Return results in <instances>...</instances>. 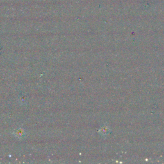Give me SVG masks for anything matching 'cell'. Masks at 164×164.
I'll list each match as a JSON object with an SVG mask.
<instances>
[{
	"mask_svg": "<svg viewBox=\"0 0 164 164\" xmlns=\"http://www.w3.org/2000/svg\"><path fill=\"white\" fill-rule=\"evenodd\" d=\"M99 132H100V134H101L103 135H106L108 134L109 132V128L107 126H105L100 129Z\"/></svg>",
	"mask_w": 164,
	"mask_h": 164,
	"instance_id": "2",
	"label": "cell"
},
{
	"mask_svg": "<svg viewBox=\"0 0 164 164\" xmlns=\"http://www.w3.org/2000/svg\"><path fill=\"white\" fill-rule=\"evenodd\" d=\"M13 135H14L15 137L20 139H24L26 133L25 130L23 128H18L15 130L14 132H13Z\"/></svg>",
	"mask_w": 164,
	"mask_h": 164,
	"instance_id": "1",
	"label": "cell"
}]
</instances>
